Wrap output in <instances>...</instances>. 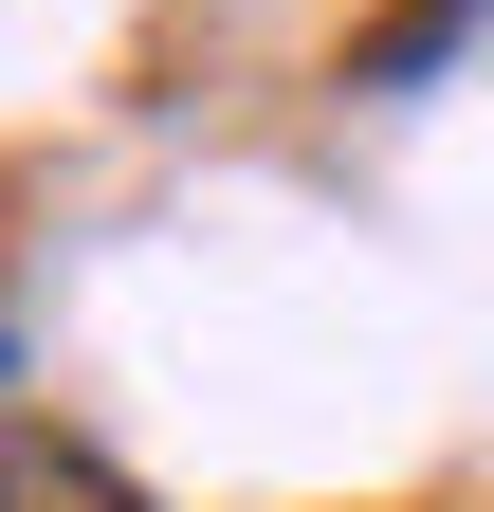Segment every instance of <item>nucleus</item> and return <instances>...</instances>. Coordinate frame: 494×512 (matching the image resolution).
Segmentation results:
<instances>
[{
  "label": "nucleus",
  "instance_id": "nucleus-1",
  "mask_svg": "<svg viewBox=\"0 0 494 512\" xmlns=\"http://www.w3.org/2000/svg\"><path fill=\"white\" fill-rule=\"evenodd\" d=\"M0 512H129V494H110L92 458H37V439H19V458H0Z\"/></svg>",
  "mask_w": 494,
  "mask_h": 512
}]
</instances>
